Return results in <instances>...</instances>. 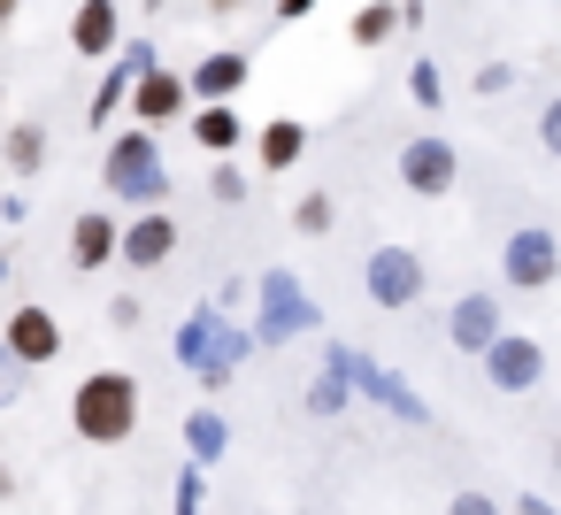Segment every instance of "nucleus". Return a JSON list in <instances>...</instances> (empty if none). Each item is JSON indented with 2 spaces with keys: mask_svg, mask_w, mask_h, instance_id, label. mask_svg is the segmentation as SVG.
Wrapping results in <instances>:
<instances>
[{
  "mask_svg": "<svg viewBox=\"0 0 561 515\" xmlns=\"http://www.w3.org/2000/svg\"><path fill=\"white\" fill-rule=\"evenodd\" d=\"M454 178H461V154H454V139H438V131H415V139L400 147V185H408L415 201H438V193H454Z\"/></svg>",
  "mask_w": 561,
  "mask_h": 515,
  "instance_id": "0eeeda50",
  "label": "nucleus"
},
{
  "mask_svg": "<svg viewBox=\"0 0 561 515\" xmlns=\"http://www.w3.org/2000/svg\"><path fill=\"white\" fill-rule=\"evenodd\" d=\"M423 285H431V270H423V254H415V247H377V254L362 262V293H369L385 316L415 308V300H423Z\"/></svg>",
  "mask_w": 561,
  "mask_h": 515,
  "instance_id": "20e7f679",
  "label": "nucleus"
},
{
  "mask_svg": "<svg viewBox=\"0 0 561 515\" xmlns=\"http://www.w3.org/2000/svg\"><path fill=\"white\" fill-rule=\"evenodd\" d=\"M131 85H139L131 70H108V78H101V93H93V124H108V116H116V101H131Z\"/></svg>",
  "mask_w": 561,
  "mask_h": 515,
  "instance_id": "b1692460",
  "label": "nucleus"
},
{
  "mask_svg": "<svg viewBox=\"0 0 561 515\" xmlns=\"http://www.w3.org/2000/svg\"><path fill=\"white\" fill-rule=\"evenodd\" d=\"M0 108H9V101H0Z\"/></svg>",
  "mask_w": 561,
  "mask_h": 515,
  "instance_id": "c9c22d12",
  "label": "nucleus"
},
{
  "mask_svg": "<svg viewBox=\"0 0 561 515\" xmlns=\"http://www.w3.org/2000/svg\"><path fill=\"white\" fill-rule=\"evenodd\" d=\"M193 101H201V93H193V78H178V70H147V78L131 85V116H139V124H178Z\"/></svg>",
  "mask_w": 561,
  "mask_h": 515,
  "instance_id": "9d476101",
  "label": "nucleus"
},
{
  "mask_svg": "<svg viewBox=\"0 0 561 515\" xmlns=\"http://www.w3.org/2000/svg\"><path fill=\"white\" fill-rule=\"evenodd\" d=\"M346 377H354V369H346V362H331V377L308 392V415H339V408H346Z\"/></svg>",
  "mask_w": 561,
  "mask_h": 515,
  "instance_id": "5701e85b",
  "label": "nucleus"
},
{
  "mask_svg": "<svg viewBox=\"0 0 561 515\" xmlns=\"http://www.w3.org/2000/svg\"><path fill=\"white\" fill-rule=\"evenodd\" d=\"M0 339H9V354H16L24 369H47V362L62 354V323H55V308H16Z\"/></svg>",
  "mask_w": 561,
  "mask_h": 515,
  "instance_id": "1a4fd4ad",
  "label": "nucleus"
},
{
  "mask_svg": "<svg viewBox=\"0 0 561 515\" xmlns=\"http://www.w3.org/2000/svg\"><path fill=\"white\" fill-rule=\"evenodd\" d=\"M254 346H262V339H254V331H231L216 308H201V316L178 331V362H193L201 385H231V369H239Z\"/></svg>",
  "mask_w": 561,
  "mask_h": 515,
  "instance_id": "f03ea898",
  "label": "nucleus"
},
{
  "mask_svg": "<svg viewBox=\"0 0 561 515\" xmlns=\"http://www.w3.org/2000/svg\"><path fill=\"white\" fill-rule=\"evenodd\" d=\"M208 201H224V208H239V201H247V178H239V162H231V154H216V170H208Z\"/></svg>",
  "mask_w": 561,
  "mask_h": 515,
  "instance_id": "4be33fe9",
  "label": "nucleus"
},
{
  "mask_svg": "<svg viewBox=\"0 0 561 515\" xmlns=\"http://www.w3.org/2000/svg\"><path fill=\"white\" fill-rule=\"evenodd\" d=\"M193 139H201L208 154H239L247 124H239V108H231V101H201V116H193Z\"/></svg>",
  "mask_w": 561,
  "mask_h": 515,
  "instance_id": "f3484780",
  "label": "nucleus"
},
{
  "mask_svg": "<svg viewBox=\"0 0 561 515\" xmlns=\"http://www.w3.org/2000/svg\"><path fill=\"white\" fill-rule=\"evenodd\" d=\"M400 24H408V0H369V9H362V16L346 24V39H354V47L369 55V47H385V39H392Z\"/></svg>",
  "mask_w": 561,
  "mask_h": 515,
  "instance_id": "a211bd4d",
  "label": "nucleus"
},
{
  "mask_svg": "<svg viewBox=\"0 0 561 515\" xmlns=\"http://www.w3.org/2000/svg\"><path fill=\"white\" fill-rule=\"evenodd\" d=\"M201 9H208V16H239V9H247V0H201Z\"/></svg>",
  "mask_w": 561,
  "mask_h": 515,
  "instance_id": "2f4dec72",
  "label": "nucleus"
},
{
  "mask_svg": "<svg viewBox=\"0 0 561 515\" xmlns=\"http://www.w3.org/2000/svg\"><path fill=\"white\" fill-rule=\"evenodd\" d=\"M70 423H78L85 446H124L139 431V377L131 369H93L70 392Z\"/></svg>",
  "mask_w": 561,
  "mask_h": 515,
  "instance_id": "f257e3e1",
  "label": "nucleus"
},
{
  "mask_svg": "<svg viewBox=\"0 0 561 515\" xmlns=\"http://www.w3.org/2000/svg\"><path fill=\"white\" fill-rule=\"evenodd\" d=\"M178 239H185V231H178V216L139 208V216L124 224V262H131V270H162V262L178 254Z\"/></svg>",
  "mask_w": 561,
  "mask_h": 515,
  "instance_id": "9b49d317",
  "label": "nucleus"
},
{
  "mask_svg": "<svg viewBox=\"0 0 561 515\" xmlns=\"http://www.w3.org/2000/svg\"><path fill=\"white\" fill-rule=\"evenodd\" d=\"M70 262H78V270H108V262H124V231H116L108 208H85V216L70 224Z\"/></svg>",
  "mask_w": 561,
  "mask_h": 515,
  "instance_id": "ddd939ff",
  "label": "nucleus"
},
{
  "mask_svg": "<svg viewBox=\"0 0 561 515\" xmlns=\"http://www.w3.org/2000/svg\"><path fill=\"white\" fill-rule=\"evenodd\" d=\"M300 154H308V124H300V116L262 124V139H254V162H262V170H293Z\"/></svg>",
  "mask_w": 561,
  "mask_h": 515,
  "instance_id": "dca6fc26",
  "label": "nucleus"
},
{
  "mask_svg": "<svg viewBox=\"0 0 561 515\" xmlns=\"http://www.w3.org/2000/svg\"><path fill=\"white\" fill-rule=\"evenodd\" d=\"M254 293H262V323H254V339H262V346H285V339L316 331V316H323V308H316V293H308L300 277H285V270H270Z\"/></svg>",
  "mask_w": 561,
  "mask_h": 515,
  "instance_id": "39448f33",
  "label": "nucleus"
},
{
  "mask_svg": "<svg viewBox=\"0 0 561 515\" xmlns=\"http://www.w3.org/2000/svg\"><path fill=\"white\" fill-rule=\"evenodd\" d=\"M538 147H546V154L561 162V93H553V101L538 108Z\"/></svg>",
  "mask_w": 561,
  "mask_h": 515,
  "instance_id": "a878e982",
  "label": "nucleus"
},
{
  "mask_svg": "<svg viewBox=\"0 0 561 515\" xmlns=\"http://www.w3.org/2000/svg\"><path fill=\"white\" fill-rule=\"evenodd\" d=\"M500 277H507L515 293H546V285L561 277V239H553L546 224L507 231V239H500Z\"/></svg>",
  "mask_w": 561,
  "mask_h": 515,
  "instance_id": "423d86ee",
  "label": "nucleus"
},
{
  "mask_svg": "<svg viewBox=\"0 0 561 515\" xmlns=\"http://www.w3.org/2000/svg\"><path fill=\"white\" fill-rule=\"evenodd\" d=\"M9 492H16V469H0V500H9Z\"/></svg>",
  "mask_w": 561,
  "mask_h": 515,
  "instance_id": "72a5a7b5",
  "label": "nucleus"
},
{
  "mask_svg": "<svg viewBox=\"0 0 561 515\" xmlns=\"http://www.w3.org/2000/svg\"><path fill=\"white\" fill-rule=\"evenodd\" d=\"M193 500H201V484L185 477V484H178V515H193Z\"/></svg>",
  "mask_w": 561,
  "mask_h": 515,
  "instance_id": "7c9ffc66",
  "label": "nucleus"
},
{
  "mask_svg": "<svg viewBox=\"0 0 561 515\" xmlns=\"http://www.w3.org/2000/svg\"><path fill=\"white\" fill-rule=\"evenodd\" d=\"M469 85H477V101H492V93H507V85H515V62H484Z\"/></svg>",
  "mask_w": 561,
  "mask_h": 515,
  "instance_id": "393cba45",
  "label": "nucleus"
},
{
  "mask_svg": "<svg viewBox=\"0 0 561 515\" xmlns=\"http://www.w3.org/2000/svg\"><path fill=\"white\" fill-rule=\"evenodd\" d=\"M408 93H415L423 108H438V70H431V62H415V70H408Z\"/></svg>",
  "mask_w": 561,
  "mask_h": 515,
  "instance_id": "bb28decb",
  "label": "nucleus"
},
{
  "mask_svg": "<svg viewBox=\"0 0 561 515\" xmlns=\"http://www.w3.org/2000/svg\"><path fill=\"white\" fill-rule=\"evenodd\" d=\"M0 154H9L16 178H39V162H47V124H9V131H0Z\"/></svg>",
  "mask_w": 561,
  "mask_h": 515,
  "instance_id": "6ab92c4d",
  "label": "nucleus"
},
{
  "mask_svg": "<svg viewBox=\"0 0 561 515\" xmlns=\"http://www.w3.org/2000/svg\"><path fill=\"white\" fill-rule=\"evenodd\" d=\"M116 39H124L116 0H78V16H70V47H78L85 62H101V55H116Z\"/></svg>",
  "mask_w": 561,
  "mask_h": 515,
  "instance_id": "2eb2a0df",
  "label": "nucleus"
},
{
  "mask_svg": "<svg viewBox=\"0 0 561 515\" xmlns=\"http://www.w3.org/2000/svg\"><path fill=\"white\" fill-rule=\"evenodd\" d=\"M500 331H507V323H500V300H492V293H461L454 316H446V339H454L461 354H484Z\"/></svg>",
  "mask_w": 561,
  "mask_h": 515,
  "instance_id": "4468645a",
  "label": "nucleus"
},
{
  "mask_svg": "<svg viewBox=\"0 0 561 515\" xmlns=\"http://www.w3.org/2000/svg\"><path fill=\"white\" fill-rule=\"evenodd\" d=\"M331 224H339V201H331V193H300V201H293V231L323 239Z\"/></svg>",
  "mask_w": 561,
  "mask_h": 515,
  "instance_id": "412c9836",
  "label": "nucleus"
},
{
  "mask_svg": "<svg viewBox=\"0 0 561 515\" xmlns=\"http://www.w3.org/2000/svg\"><path fill=\"white\" fill-rule=\"evenodd\" d=\"M484 377H492V392H530V385L546 377V346L523 339V331H500V339L484 346Z\"/></svg>",
  "mask_w": 561,
  "mask_h": 515,
  "instance_id": "6e6552de",
  "label": "nucleus"
},
{
  "mask_svg": "<svg viewBox=\"0 0 561 515\" xmlns=\"http://www.w3.org/2000/svg\"><path fill=\"white\" fill-rule=\"evenodd\" d=\"M446 515H500V500H484V492H454Z\"/></svg>",
  "mask_w": 561,
  "mask_h": 515,
  "instance_id": "c85d7f7f",
  "label": "nucleus"
},
{
  "mask_svg": "<svg viewBox=\"0 0 561 515\" xmlns=\"http://www.w3.org/2000/svg\"><path fill=\"white\" fill-rule=\"evenodd\" d=\"M101 178H108V193H116V201H131V208H162V193H170V170H162L154 131H124V139L108 147Z\"/></svg>",
  "mask_w": 561,
  "mask_h": 515,
  "instance_id": "7ed1b4c3",
  "label": "nucleus"
},
{
  "mask_svg": "<svg viewBox=\"0 0 561 515\" xmlns=\"http://www.w3.org/2000/svg\"><path fill=\"white\" fill-rule=\"evenodd\" d=\"M185 78H193V93H201V101H239V93H247V78H254V55H247V47H216V55H201Z\"/></svg>",
  "mask_w": 561,
  "mask_h": 515,
  "instance_id": "f8f14e48",
  "label": "nucleus"
},
{
  "mask_svg": "<svg viewBox=\"0 0 561 515\" xmlns=\"http://www.w3.org/2000/svg\"><path fill=\"white\" fill-rule=\"evenodd\" d=\"M108 323H116V331H131V323H147V308H139V293H116V300H108Z\"/></svg>",
  "mask_w": 561,
  "mask_h": 515,
  "instance_id": "cd10ccee",
  "label": "nucleus"
},
{
  "mask_svg": "<svg viewBox=\"0 0 561 515\" xmlns=\"http://www.w3.org/2000/svg\"><path fill=\"white\" fill-rule=\"evenodd\" d=\"M16 9H24V0H0V32H9V24H16Z\"/></svg>",
  "mask_w": 561,
  "mask_h": 515,
  "instance_id": "473e14b6",
  "label": "nucleus"
},
{
  "mask_svg": "<svg viewBox=\"0 0 561 515\" xmlns=\"http://www.w3.org/2000/svg\"><path fill=\"white\" fill-rule=\"evenodd\" d=\"M308 9H316V0H277V24H300Z\"/></svg>",
  "mask_w": 561,
  "mask_h": 515,
  "instance_id": "c756f323",
  "label": "nucleus"
},
{
  "mask_svg": "<svg viewBox=\"0 0 561 515\" xmlns=\"http://www.w3.org/2000/svg\"><path fill=\"white\" fill-rule=\"evenodd\" d=\"M224 446H231L224 415H216V408H193V415H185V454H193V469H201V461H216Z\"/></svg>",
  "mask_w": 561,
  "mask_h": 515,
  "instance_id": "aec40b11",
  "label": "nucleus"
},
{
  "mask_svg": "<svg viewBox=\"0 0 561 515\" xmlns=\"http://www.w3.org/2000/svg\"><path fill=\"white\" fill-rule=\"evenodd\" d=\"M523 515H553V507H546V500H523Z\"/></svg>",
  "mask_w": 561,
  "mask_h": 515,
  "instance_id": "f704fd0d",
  "label": "nucleus"
}]
</instances>
